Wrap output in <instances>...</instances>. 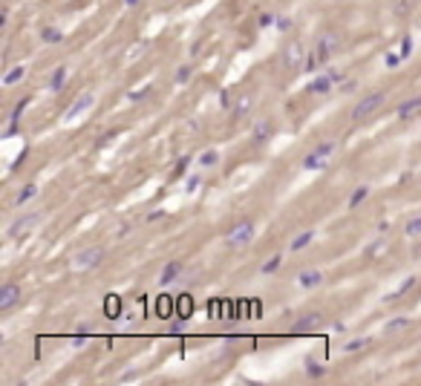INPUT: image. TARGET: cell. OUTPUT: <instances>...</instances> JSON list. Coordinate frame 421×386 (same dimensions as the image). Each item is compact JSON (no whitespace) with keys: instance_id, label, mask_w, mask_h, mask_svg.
<instances>
[{"instance_id":"obj_1","label":"cell","mask_w":421,"mask_h":386,"mask_svg":"<svg viewBox=\"0 0 421 386\" xmlns=\"http://www.w3.org/2000/svg\"><path fill=\"white\" fill-rule=\"evenodd\" d=\"M101 259H104L101 248H84L81 254L72 257V271H90L95 265H101Z\"/></svg>"},{"instance_id":"obj_2","label":"cell","mask_w":421,"mask_h":386,"mask_svg":"<svg viewBox=\"0 0 421 386\" xmlns=\"http://www.w3.org/2000/svg\"><path fill=\"white\" fill-rule=\"evenodd\" d=\"M384 92H372V95H367V98H361L358 101V107L352 110V121H364V118H370L381 104H384Z\"/></svg>"},{"instance_id":"obj_3","label":"cell","mask_w":421,"mask_h":386,"mask_svg":"<svg viewBox=\"0 0 421 386\" xmlns=\"http://www.w3.org/2000/svg\"><path fill=\"white\" fill-rule=\"evenodd\" d=\"M332 150H335V141L318 144V147H315V150H312V153L303 159V168H306V170H320L323 165H326V159L332 156Z\"/></svg>"},{"instance_id":"obj_4","label":"cell","mask_w":421,"mask_h":386,"mask_svg":"<svg viewBox=\"0 0 421 386\" xmlns=\"http://www.w3.org/2000/svg\"><path fill=\"white\" fill-rule=\"evenodd\" d=\"M251 236H254V225L251 222H239V225H234V228L228 231L225 242H228L231 248H242L245 242H251Z\"/></svg>"},{"instance_id":"obj_5","label":"cell","mask_w":421,"mask_h":386,"mask_svg":"<svg viewBox=\"0 0 421 386\" xmlns=\"http://www.w3.org/2000/svg\"><path fill=\"white\" fill-rule=\"evenodd\" d=\"M283 64H286V69H291V72H297V69L306 64V49H303V43H288L286 52H283Z\"/></svg>"},{"instance_id":"obj_6","label":"cell","mask_w":421,"mask_h":386,"mask_svg":"<svg viewBox=\"0 0 421 386\" xmlns=\"http://www.w3.org/2000/svg\"><path fill=\"white\" fill-rule=\"evenodd\" d=\"M93 104H95V95H93V92H81L78 98L69 104V110H67V116H64V118H67V121H75V118L81 116V113H87Z\"/></svg>"},{"instance_id":"obj_7","label":"cell","mask_w":421,"mask_h":386,"mask_svg":"<svg viewBox=\"0 0 421 386\" xmlns=\"http://www.w3.org/2000/svg\"><path fill=\"white\" fill-rule=\"evenodd\" d=\"M337 43H340V41H337V35H323V38L318 41V52H315V58H318L320 64H326V61L335 55Z\"/></svg>"},{"instance_id":"obj_8","label":"cell","mask_w":421,"mask_h":386,"mask_svg":"<svg viewBox=\"0 0 421 386\" xmlns=\"http://www.w3.org/2000/svg\"><path fill=\"white\" fill-rule=\"evenodd\" d=\"M35 225H38V214H29V216H20V219H15L12 225H9V236H23V234H29Z\"/></svg>"},{"instance_id":"obj_9","label":"cell","mask_w":421,"mask_h":386,"mask_svg":"<svg viewBox=\"0 0 421 386\" xmlns=\"http://www.w3.org/2000/svg\"><path fill=\"white\" fill-rule=\"evenodd\" d=\"M17 300H20V288L15 283H6V286L0 288V311H9Z\"/></svg>"},{"instance_id":"obj_10","label":"cell","mask_w":421,"mask_h":386,"mask_svg":"<svg viewBox=\"0 0 421 386\" xmlns=\"http://www.w3.org/2000/svg\"><path fill=\"white\" fill-rule=\"evenodd\" d=\"M271 130H274V127H271V118H257L254 127H251V138L257 144H266L271 138Z\"/></svg>"},{"instance_id":"obj_11","label":"cell","mask_w":421,"mask_h":386,"mask_svg":"<svg viewBox=\"0 0 421 386\" xmlns=\"http://www.w3.org/2000/svg\"><path fill=\"white\" fill-rule=\"evenodd\" d=\"M297 332H315L318 326H323V317H320L318 311H309V314H303V317H297Z\"/></svg>"},{"instance_id":"obj_12","label":"cell","mask_w":421,"mask_h":386,"mask_svg":"<svg viewBox=\"0 0 421 386\" xmlns=\"http://www.w3.org/2000/svg\"><path fill=\"white\" fill-rule=\"evenodd\" d=\"M179 274H182V262H168L165 271H162V277H159V283H162V286H170Z\"/></svg>"},{"instance_id":"obj_13","label":"cell","mask_w":421,"mask_h":386,"mask_svg":"<svg viewBox=\"0 0 421 386\" xmlns=\"http://www.w3.org/2000/svg\"><path fill=\"white\" fill-rule=\"evenodd\" d=\"M421 110V95H416V98H407L401 107H398V118H410L413 113H419Z\"/></svg>"},{"instance_id":"obj_14","label":"cell","mask_w":421,"mask_h":386,"mask_svg":"<svg viewBox=\"0 0 421 386\" xmlns=\"http://www.w3.org/2000/svg\"><path fill=\"white\" fill-rule=\"evenodd\" d=\"M173 305H176V300L168 297V294H162V297L156 300V314H159V317H170V314H173Z\"/></svg>"},{"instance_id":"obj_15","label":"cell","mask_w":421,"mask_h":386,"mask_svg":"<svg viewBox=\"0 0 421 386\" xmlns=\"http://www.w3.org/2000/svg\"><path fill=\"white\" fill-rule=\"evenodd\" d=\"M297 283H300L303 288H315V286L323 283V274H320V271H303V274L297 277Z\"/></svg>"},{"instance_id":"obj_16","label":"cell","mask_w":421,"mask_h":386,"mask_svg":"<svg viewBox=\"0 0 421 386\" xmlns=\"http://www.w3.org/2000/svg\"><path fill=\"white\" fill-rule=\"evenodd\" d=\"M176 311H179V317L187 320L193 314V300H190V294H182V297H176Z\"/></svg>"},{"instance_id":"obj_17","label":"cell","mask_w":421,"mask_h":386,"mask_svg":"<svg viewBox=\"0 0 421 386\" xmlns=\"http://www.w3.org/2000/svg\"><path fill=\"white\" fill-rule=\"evenodd\" d=\"M104 314H107V317H110V320L121 317V300H118V297H113V294H110V297L104 300Z\"/></svg>"},{"instance_id":"obj_18","label":"cell","mask_w":421,"mask_h":386,"mask_svg":"<svg viewBox=\"0 0 421 386\" xmlns=\"http://www.w3.org/2000/svg\"><path fill=\"white\" fill-rule=\"evenodd\" d=\"M306 89H309V92H323V95H326V92L332 89V78H329V75H320V78H315Z\"/></svg>"},{"instance_id":"obj_19","label":"cell","mask_w":421,"mask_h":386,"mask_svg":"<svg viewBox=\"0 0 421 386\" xmlns=\"http://www.w3.org/2000/svg\"><path fill=\"white\" fill-rule=\"evenodd\" d=\"M64 81H67V67H58L55 72H52V78H49V89H61Z\"/></svg>"},{"instance_id":"obj_20","label":"cell","mask_w":421,"mask_h":386,"mask_svg":"<svg viewBox=\"0 0 421 386\" xmlns=\"http://www.w3.org/2000/svg\"><path fill=\"white\" fill-rule=\"evenodd\" d=\"M312 239H315V231H306V234L294 236V239H291V251H300V248H306Z\"/></svg>"},{"instance_id":"obj_21","label":"cell","mask_w":421,"mask_h":386,"mask_svg":"<svg viewBox=\"0 0 421 386\" xmlns=\"http://www.w3.org/2000/svg\"><path fill=\"white\" fill-rule=\"evenodd\" d=\"M413 286H416V277H407L404 283H401V286L395 288V291L389 294L387 300H398V297H404V294H407V291H410V288H413Z\"/></svg>"},{"instance_id":"obj_22","label":"cell","mask_w":421,"mask_h":386,"mask_svg":"<svg viewBox=\"0 0 421 386\" xmlns=\"http://www.w3.org/2000/svg\"><path fill=\"white\" fill-rule=\"evenodd\" d=\"M367 193H370V187H367V185L355 187V190H352V196H349V208H358L361 202L367 199Z\"/></svg>"},{"instance_id":"obj_23","label":"cell","mask_w":421,"mask_h":386,"mask_svg":"<svg viewBox=\"0 0 421 386\" xmlns=\"http://www.w3.org/2000/svg\"><path fill=\"white\" fill-rule=\"evenodd\" d=\"M248 110H251V95H242V98L236 101V107H234V116H236V118H242L245 113H248Z\"/></svg>"},{"instance_id":"obj_24","label":"cell","mask_w":421,"mask_h":386,"mask_svg":"<svg viewBox=\"0 0 421 386\" xmlns=\"http://www.w3.org/2000/svg\"><path fill=\"white\" fill-rule=\"evenodd\" d=\"M23 72H26V67H12L9 72H6V78H3V84H17V81L23 78Z\"/></svg>"},{"instance_id":"obj_25","label":"cell","mask_w":421,"mask_h":386,"mask_svg":"<svg viewBox=\"0 0 421 386\" xmlns=\"http://www.w3.org/2000/svg\"><path fill=\"white\" fill-rule=\"evenodd\" d=\"M407 326H410V320H407V317H395V320H389V323H387V335H392V332H404Z\"/></svg>"},{"instance_id":"obj_26","label":"cell","mask_w":421,"mask_h":386,"mask_svg":"<svg viewBox=\"0 0 421 386\" xmlns=\"http://www.w3.org/2000/svg\"><path fill=\"white\" fill-rule=\"evenodd\" d=\"M217 162H219V153L217 150H205L202 156H199V165H202V168H214Z\"/></svg>"},{"instance_id":"obj_27","label":"cell","mask_w":421,"mask_h":386,"mask_svg":"<svg viewBox=\"0 0 421 386\" xmlns=\"http://www.w3.org/2000/svg\"><path fill=\"white\" fill-rule=\"evenodd\" d=\"M35 193H38V185H26L23 190H20V193H17V199H15V202H17V205H26V202L32 199Z\"/></svg>"},{"instance_id":"obj_28","label":"cell","mask_w":421,"mask_h":386,"mask_svg":"<svg viewBox=\"0 0 421 386\" xmlns=\"http://www.w3.org/2000/svg\"><path fill=\"white\" fill-rule=\"evenodd\" d=\"M41 38H44L47 43H58V41H61L64 35H61V29H52V26H47V29L41 32Z\"/></svg>"},{"instance_id":"obj_29","label":"cell","mask_w":421,"mask_h":386,"mask_svg":"<svg viewBox=\"0 0 421 386\" xmlns=\"http://www.w3.org/2000/svg\"><path fill=\"white\" fill-rule=\"evenodd\" d=\"M404 234L407 236H419L421 234V216H416V219H410V222H407Z\"/></svg>"},{"instance_id":"obj_30","label":"cell","mask_w":421,"mask_h":386,"mask_svg":"<svg viewBox=\"0 0 421 386\" xmlns=\"http://www.w3.org/2000/svg\"><path fill=\"white\" fill-rule=\"evenodd\" d=\"M280 265H283V257H280V254H277V257H271L269 262H266V265H263V274H274V271L280 268Z\"/></svg>"},{"instance_id":"obj_31","label":"cell","mask_w":421,"mask_h":386,"mask_svg":"<svg viewBox=\"0 0 421 386\" xmlns=\"http://www.w3.org/2000/svg\"><path fill=\"white\" fill-rule=\"evenodd\" d=\"M370 346V337H358L352 343H346V352H361V349H367Z\"/></svg>"},{"instance_id":"obj_32","label":"cell","mask_w":421,"mask_h":386,"mask_svg":"<svg viewBox=\"0 0 421 386\" xmlns=\"http://www.w3.org/2000/svg\"><path fill=\"white\" fill-rule=\"evenodd\" d=\"M190 81V67H179L176 69V84H187Z\"/></svg>"},{"instance_id":"obj_33","label":"cell","mask_w":421,"mask_h":386,"mask_svg":"<svg viewBox=\"0 0 421 386\" xmlns=\"http://www.w3.org/2000/svg\"><path fill=\"white\" fill-rule=\"evenodd\" d=\"M410 52H413V38H410V35H407L404 41H401V55H404V58H407V55H410Z\"/></svg>"},{"instance_id":"obj_34","label":"cell","mask_w":421,"mask_h":386,"mask_svg":"<svg viewBox=\"0 0 421 386\" xmlns=\"http://www.w3.org/2000/svg\"><path fill=\"white\" fill-rule=\"evenodd\" d=\"M309 375H312V378H320V375H323V369H320L318 363H312V360H309Z\"/></svg>"},{"instance_id":"obj_35","label":"cell","mask_w":421,"mask_h":386,"mask_svg":"<svg viewBox=\"0 0 421 386\" xmlns=\"http://www.w3.org/2000/svg\"><path fill=\"white\" fill-rule=\"evenodd\" d=\"M384 61H387V67H398V61H401V58H398V55H392V52H389L387 58H384Z\"/></svg>"},{"instance_id":"obj_36","label":"cell","mask_w":421,"mask_h":386,"mask_svg":"<svg viewBox=\"0 0 421 386\" xmlns=\"http://www.w3.org/2000/svg\"><path fill=\"white\" fill-rule=\"evenodd\" d=\"M84 343H87L84 335H75V337H72V346H84Z\"/></svg>"},{"instance_id":"obj_37","label":"cell","mask_w":421,"mask_h":386,"mask_svg":"<svg viewBox=\"0 0 421 386\" xmlns=\"http://www.w3.org/2000/svg\"><path fill=\"white\" fill-rule=\"evenodd\" d=\"M326 75H329V78H332V81H340V69H329V72H326Z\"/></svg>"},{"instance_id":"obj_38","label":"cell","mask_w":421,"mask_h":386,"mask_svg":"<svg viewBox=\"0 0 421 386\" xmlns=\"http://www.w3.org/2000/svg\"><path fill=\"white\" fill-rule=\"evenodd\" d=\"M271 20H274L271 15H263V17H260V26H271Z\"/></svg>"},{"instance_id":"obj_39","label":"cell","mask_w":421,"mask_h":386,"mask_svg":"<svg viewBox=\"0 0 421 386\" xmlns=\"http://www.w3.org/2000/svg\"><path fill=\"white\" fill-rule=\"evenodd\" d=\"M288 26H291V23H288L286 17H280V20H277V29H288Z\"/></svg>"},{"instance_id":"obj_40","label":"cell","mask_w":421,"mask_h":386,"mask_svg":"<svg viewBox=\"0 0 421 386\" xmlns=\"http://www.w3.org/2000/svg\"><path fill=\"white\" fill-rule=\"evenodd\" d=\"M196 187H199V179H190V182H187V190H190V193H193Z\"/></svg>"},{"instance_id":"obj_41","label":"cell","mask_w":421,"mask_h":386,"mask_svg":"<svg viewBox=\"0 0 421 386\" xmlns=\"http://www.w3.org/2000/svg\"><path fill=\"white\" fill-rule=\"evenodd\" d=\"M162 216H165V211H156V214H150L147 219H150V222H156V219H162Z\"/></svg>"},{"instance_id":"obj_42","label":"cell","mask_w":421,"mask_h":386,"mask_svg":"<svg viewBox=\"0 0 421 386\" xmlns=\"http://www.w3.org/2000/svg\"><path fill=\"white\" fill-rule=\"evenodd\" d=\"M127 3H130V6H136V3H139V0H127Z\"/></svg>"}]
</instances>
